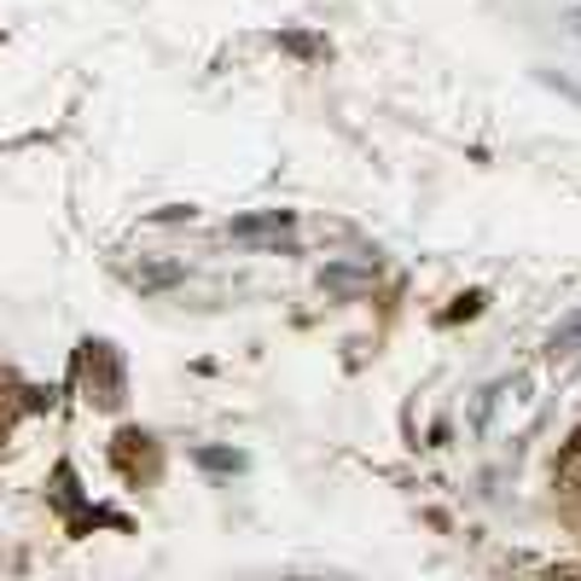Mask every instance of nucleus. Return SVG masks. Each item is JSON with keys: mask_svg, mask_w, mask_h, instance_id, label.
I'll use <instances>...</instances> for the list:
<instances>
[{"mask_svg": "<svg viewBox=\"0 0 581 581\" xmlns=\"http://www.w3.org/2000/svg\"><path fill=\"white\" fill-rule=\"evenodd\" d=\"M326 286H332V291H361V286H367V274H349V268H332V274H326Z\"/></svg>", "mask_w": 581, "mask_h": 581, "instance_id": "nucleus-2", "label": "nucleus"}, {"mask_svg": "<svg viewBox=\"0 0 581 581\" xmlns=\"http://www.w3.org/2000/svg\"><path fill=\"white\" fill-rule=\"evenodd\" d=\"M286 47L303 53V59H314V53H321V42H309V35H286Z\"/></svg>", "mask_w": 581, "mask_h": 581, "instance_id": "nucleus-5", "label": "nucleus"}, {"mask_svg": "<svg viewBox=\"0 0 581 581\" xmlns=\"http://www.w3.org/2000/svg\"><path fill=\"white\" fill-rule=\"evenodd\" d=\"M169 279H181V274H175V268H146V274H135V286L158 291V286H169Z\"/></svg>", "mask_w": 581, "mask_h": 581, "instance_id": "nucleus-3", "label": "nucleus"}, {"mask_svg": "<svg viewBox=\"0 0 581 581\" xmlns=\"http://www.w3.org/2000/svg\"><path fill=\"white\" fill-rule=\"evenodd\" d=\"M576 337H581V314H570V321L553 332V344H576Z\"/></svg>", "mask_w": 581, "mask_h": 581, "instance_id": "nucleus-4", "label": "nucleus"}, {"mask_svg": "<svg viewBox=\"0 0 581 581\" xmlns=\"http://www.w3.org/2000/svg\"><path fill=\"white\" fill-rule=\"evenodd\" d=\"M286 233H291V216H286V210H268V216H245V221H233V239H251V245H256V239H262V245H268V239L279 245Z\"/></svg>", "mask_w": 581, "mask_h": 581, "instance_id": "nucleus-1", "label": "nucleus"}]
</instances>
